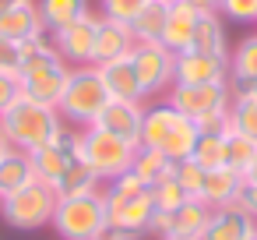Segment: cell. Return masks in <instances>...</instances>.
<instances>
[{
    "instance_id": "cell-12",
    "label": "cell",
    "mask_w": 257,
    "mask_h": 240,
    "mask_svg": "<svg viewBox=\"0 0 257 240\" xmlns=\"http://www.w3.org/2000/svg\"><path fill=\"white\" fill-rule=\"evenodd\" d=\"M229 57H208L197 50L173 53V85H225Z\"/></svg>"
},
{
    "instance_id": "cell-20",
    "label": "cell",
    "mask_w": 257,
    "mask_h": 240,
    "mask_svg": "<svg viewBox=\"0 0 257 240\" xmlns=\"http://www.w3.org/2000/svg\"><path fill=\"white\" fill-rule=\"evenodd\" d=\"M180 120V110H173L166 99H159V103H148L145 106V117H141V145L145 148H162V141L169 138V131H173V124Z\"/></svg>"
},
{
    "instance_id": "cell-44",
    "label": "cell",
    "mask_w": 257,
    "mask_h": 240,
    "mask_svg": "<svg viewBox=\"0 0 257 240\" xmlns=\"http://www.w3.org/2000/svg\"><path fill=\"white\" fill-rule=\"evenodd\" d=\"M22 4H32V0H0V15H8V11H15Z\"/></svg>"
},
{
    "instance_id": "cell-46",
    "label": "cell",
    "mask_w": 257,
    "mask_h": 240,
    "mask_svg": "<svg viewBox=\"0 0 257 240\" xmlns=\"http://www.w3.org/2000/svg\"><path fill=\"white\" fill-rule=\"evenodd\" d=\"M243 180H253V184H257V152H253V159H250V166H246Z\"/></svg>"
},
{
    "instance_id": "cell-3",
    "label": "cell",
    "mask_w": 257,
    "mask_h": 240,
    "mask_svg": "<svg viewBox=\"0 0 257 240\" xmlns=\"http://www.w3.org/2000/svg\"><path fill=\"white\" fill-rule=\"evenodd\" d=\"M64 127L57 106L36 103L29 96H18L4 113H0V131L8 134V141L18 152H36L39 145H46L57 131Z\"/></svg>"
},
{
    "instance_id": "cell-32",
    "label": "cell",
    "mask_w": 257,
    "mask_h": 240,
    "mask_svg": "<svg viewBox=\"0 0 257 240\" xmlns=\"http://www.w3.org/2000/svg\"><path fill=\"white\" fill-rule=\"evenodd\" d=\"M152 198H155V208H159V212H176L190 194H187V191H183V184L169 173V177H162V180H155V184H152Z\"/></svg>"
},
{
    "instance_id": "cell-9",
    "label": "cell",
    "mask_w": 257,
    "mask_h": 240,
    "mask_svg": "<svg viewBox=\"0 0 257 240\" xmlns=\"http://www.w3.org/2000/svg\"><path fill=\"white\" fill-rule=\"evenodd\" d=\"M32 155V166H36V177L43 180V184H57V177L81 155V138H78V127H71V124H64L46 145H39L36 152H29Z\"/></svg>"
},
{
    "instance_id": "cell-21",
    "label": "cell",
    "mask_w": 257,
    "mask_h": 240,
    "mask_svg": "<svg viewBox=\"0 0 257 240\" xmlns=\"http://www.w3.org/2000/svg\"><path fill=\"white\" fill-rule=\"evenodd\" d=\"M190 50L197 53H208V57H229V36H225V18L218 11H204L197 18V29H194V43Z\"/></svg>"
},
{
    "instance_id": "cell-36",
    "label": "cell",
    "mask_w": 257,
    "mask_h": 240,
    "mask_svg": "<svg viewBox=\"0 0 257 240\" xmlns=\"http://www.w3.org/2000/svg\"><path fill=\"white\" fill-rule=\"evenodd\" d=\"M218 15H222L225 22L253 25V22H257V0H218Z\"/></svg>"
},
{
    "instance_id": "cell-19",
    "label": "cell",
    "mask_w": 257,
    "mask_h": 240,
    "mask_svg": "<svg viewBox=\"0 0 257 240\" xmlns=\"http://www.w3.org/2000/svg\"><path fill=\"white\" fill-rule=\"evenodd\" d=\"M0 36L11 39V43H18V46L29 43V39H36V36H46V25L39 18L36 0H32V4L15 8V11H8V15H0Z\"/></svg>"
},
{
    "instance_id": "cell-42",
    "label": "cell",
    "mask_w": 257,
    "mask_h": 240,
    "mask_svg": "<svg viewBox=\"0 0 257 240\" xmlns=\"http://www.w3.org/2000/svg\"><path fill=\"white\" fill-rule=\"evenodd\" d=\"M180 4L194 8L197 15H204V11H218V0H180Z\"/></svg>"
},
{
    "instance_id": "cell-38",
    "label": "cell",
    "mask_w": 257,
    "mask_h": 240,
    "mask_svg": "<svg viewBox=\"0 0 257 240\" xmlns=\"http://www.w3.org/2000/svg\"><path fill=\"white\" fill-rule=\"evenodd\" d=\"M236 205L257 222V184L253 180H243V187H239V198H236Z\"/></svg>"
},
{
    "instance_id": "cell-40",
    "label": "cell",
    "mask_w": 257,
    "mask_h": 240,
    "mask_svg": "<svg viewBox=\"0 0 257 240\" xmlns=\"http://www.w3.org/2000/svg\"><path fill=\"white\" fill-rule=\"evenodd\" d=\"M148 236H155V240L173 236V212H155L152 215V226H148Z\"/></svg>"
},
{
    "instance_id": "cell-45",
    "label": "cell",
    "mask_w": 257,
    "mask_h": 240,
    "mask_svg": "<svg viewBox=\"0 0 257 240\" xmlns=\"http://www.w3.org/2000/svg\"><path fill=\"white\" fill-rule=\"evenodd\" d=\"M11 152H15V145L8 141V134H4V131H0V159H4V155H11Z\"/></svg>"
},
{
    "instance_id": "cell-33",
    "label": "cell",
    "mask_w": 257,
    "mask_h": 240,
    "mask_svg": "<svg viewBox=\"0 0 257 240\" xmlns=\"http://www.w3.org/2000/svg\"><path fill=\"white\" fill-rule=\"evenodd\" d=\"M253 152H257V145H253L250 138H243V134H236V131H225V166H229V170L246 173Z\"/></svg>"
},
{
    "instance_id": "cell-7",
    "label": "cell",
    "mask_w": 257,
    "mask_h": 240,
    "mask_svg": "<svg viewBox=\"0 0 257 240\" xmlns=\"http://www.w3.org/2000/svg\"><path fill=\"white\" fill-rule=\"evenodd\" d=\"M78 138H81V159L99 173V180H113L120 173H127L134 166V155L141 145L127 141V138H116L102 127H78Z\"/></svg>"
},
{
    "instance_id": "cell-8",
    "label": "cell",
    "mask_w": 257,
    "mask_h": 240,
    "mask_svg": "<svg viewBox=\"0 0 257 240\" xmlns=\"http://www.w3.org/2000/svg\"><path fill=\"white\" fill-rule=\"evenodd\" d=\"M131 64L138 74V85L145 92V99H159L169 92L173 85V53L162 43H138L131 50Z\"/></svg>"
},
{
    "instance_id": "cell-2",
    "label": "cell",
    "mask_w": 257,
    "mask_h": 240,
    "mask_svg": "<svg viewBox=\"0 0 257 240\" xmlns=\"http://www.w3.org/2000/svg\"><path fill=\"white\" fill-rule=\"evenodd\" d=\"M102 198H106V208H109V226L113 229H123L131 236H148V226H152V215L159 212L155 208V198H152V187L141 184V177L134 170L113 177L102 184Z\"/></svg>"
},
{
    "instance_id": "cell-31",
    "label": "cell",
    "mask_w": 257,
    "mask_h": 240,
    "mask_svg": "<svg viewBox=\"0 0 257 240\" xmlns=\"http://www.w3.org/2000/svg\"><path fill=\"white\" fill-rule=\"evenodd\" d=\"M229 131H236L257 145V103L253 99H232L229 103Z\"/></svg>"
},
{
    "instance_id": "cell-37",
    "label": "cell",
    "mask_w": 257,
    "mask_h": 240,
    "mask_svg": "<svg viewBox=\"0 0 257 240\" xmlns=\"http://www.w3.org/2000/svg\"><path fill=\"white\" fill-rule=\"evenodd\" d=\"M18 67H22V46L0 36V74H15L18 78Z\"/></svg>"
},
{
    "instance_id": "cell-39",
    "label": "cell",
    "mask_w": 257,
    "mask_h": 240,
    "mask_svg": "<svg viewBox=\"0 0 257 240\" xmlns=\"http://www.w3.org/2000/svg\"><path fill=\"white\" fill-rule=\"evenodd\" d=\"M18 96H22L18 78H15V74H0V113H4V110H8Z\"/></svg>"
},
{
    "instance_id": "cell-16",
    "label": "cell",
    "mask_w": 257,
    "mask_h": 240,
    "mask_svg": "<svg viewBox=\"0 0 257 240\" xmlns=\"http://www.w3.org/2000/svg\"><path fill=\"white\" fill-rule=\"evenodd\" d=\"M239 187H243V173L229 170V166H215V170H204V184H201V201L211 205V208H222V205H236L239 198Z\"/></svg>"
},
{
    "instance_id": "cell-1",
    "label": "cell",
    "mask_w": 257,
    "mask_h": 240,
    "mask_svg": "<svg viewBox=\"0 0 257 240\" xmlns=\"http://www.w3.org/2000/svg\"><path fill=\"white\" fill-rule=\"evenodd\" d=\"M67 74H71V64L57 53L50 32L22 43V67H18L22 96H29L36 103H46V106H57Z\"/></svg>"
},
{
    "instance_id": "cell-4",
    "label": "cell",
    "mask_w": 257,
    "mask_h": 240,
    "mask_svg": "<svg viewBox=\"0 0 257 240\" xmlns=\"http://www.w3.org/2000/svg\"><path fill=\"white\" fill-rule=\"evenodd\" d=\"M106 103H109V92L99 78V67L85 64V67H71V74L64 82V92L57 99V113L71 127H92Z\"/></svg>"
},
{
    "instance_id": "cell-48",
    "label": "cell",
    "mask_w": 257,
    "mask_h": 240,
    "mask_svg": "<svg viewBox=\"0 0 257 240\" xmlns=\"http://www.w3.org/2000/svg\"><path fill=\"white\" fill-rule=\"evenodd\" d=\"M166 240H183V236H166Z\"/></svg>"
},
{
    "instance_id": "cell-34",
    "label": "cell",
    "mask_w": 257,
    "mask_h": 240,
    "mask_svg": "<svg viewBox=\"0 0 257 240\" xmlns=\"http://www.w3.org/2000/svg\"><path fill=\"white\" fill-rule=\"evenodd\" d=\"M148 4V0H99V15L102 18H113V22H123V25H131L138 15H141V8Z\"/></svg>"
},
{
    "instance_id": "cell-15",
    "label": "cell",
    "mask_w": 257,
    "mask_h": 240,
    "mask_svg": "<svg viewBox=\"0 0 257 240\" xmlns=\"http://www.w3.org/2000/svg\"><path fill=\"white\" fill-rule=\"evenodd\" d=\"M99 67V78L109 92V99H131V103H145V92L138 85V74H134V64L131 57H120V60H106V64H95Z\"/></svg>"
},
{
    "instance_id": "cell-23",
    "label": "cell",
    "mask_w": 257,
    "mask_h": 240,
    "mask_svg": "<svg viewBox=\"0 0 257 240\" xmlns=\"http://www.w3.org/2000/svg\"><path fill=\"white\" fill-rule=\"evenodd\" d=\"M169 4H173V0H148V4L141 8V15L131 22L134 43H162L166 18H169Z\"/></svg>"
},
{
    "instance_id": "cell-26",
    "label": "cell",
    "mask_w": 257,
    "mask_h": 240,
    "mask_svg": "<svg viewBox=\"0 0 257 240\" xmlns=\"http://www.w3.org/2000/svg\"><path fill=\"white\" fill-rule=\"evenodd\" d=\"M102 187V180H99V173L78 155L60 177H57V184H53V191L60 194V198H71V194H88V191H99Z\"/></svg>"
},
{
    "instance_id": "cell-14",
    "label": "cell",
    "mask_w": 257,
    "mask_h": 240,
    "mask_svg": "<svg viewBox=\"0 0 257 240\" xmlns=\"http://www.w3.org/2000/svg\"><path fill=\"white\" fill-rule=\"evenodd\" d=\"M134 46H138V43H134L131 25H123V22H113V18H102V15H99V29H95V64L131 57V50H134Z\"/></svg>"
},
{
    "instance_id": "cell-22",
    "label": "cell",
    "mask_w": 257,
    "mask_h": 240,
    "mask_svg": "<svg viewBox=\"0 0 257 240\" xmlns=\"http://www.w3.org/2000/svg\"><path fill=\"white\" fill-rule=\"evenodd\" d=\"M208 219H211V205H204L201 198H187V201L173 212V236L201 240V236H204Z\"/></svg>"
},
{
    "instance_id": "cell-30",
    "label": "cell",
    "mask_w": 257,
    "mask_h": 240,
    "mask_svg": "<svg viewBox=\"0 0 257 240\" xmlns=\"http://www.w3.org/2000/svg\"><path fill=\"white\" fill-rule=\"evenodd\" d=\"M190 159H194L201 170L225 166V134H197V145H194Z\"/></svg>"
},
{
    "instance_id": "cell-35",
    "label": "cell",
    "mask_w": 257,
    "mask_h": 240,
    "mask_svg": "<svg viewBox=\"0 0 257 240\" xmlns=\"http://www.w3.org/2000/svg\"><path fill=\"white\" fill-rule=\"evenodd\" d=\"M173 177L183 184V191L190 194V198H201V184H204V170L187 155V159H180V163H173Z\"/></svg>"
},
{
    "instance_id": "cell-28",
    "label": "cell",
    "mask_w": 257,
    "mask_h": 240,
    "mask_svg": "<svg viewBox=\"0 0 257 240\" xmlns=\"http://www.w3.org/2000/svg\"><path fill=\"white\" fill-rule=\"evenodd\" d=\"M197 134H201V131H197V124H194L190 117H183V113H180V120L173 124V131H169V138L162 141V148H159V152H166L173 163H180V159H187V155L194 152Z\"/></svg>"
},
{
    "instance_id": "cell-10",
    "label": "cell",
    "mask_w": 257,
    "mask_h": 240,
    "mask_svg": "<svg viewBox=\"0 0 257 240\" xmlns=\"http://www.w3.org/2000/svg\"><path fill=\"white\" fill-rule=\"evenodd\" d=\"M166 103H169L173 110H180L183 117L201 120V117H208V113L229 110L232 92H229V82H225V85H169Z\"/></svg>"
},
{
    "instance_id": "cell-6",
    "label": "cell",
    "mask_w": 257,
    "mask_h": 240,
    "mask_svg": "<svg viewBox=\"0 0 257 240\" xmlns=\"http://www.w3.org/2000/svg\"><path fill=\"white\" fill-rule=\"evenodd\" d=\"M57 201H60V194L50 184L32 180L29 187L0 198V219L18 233H36V229H46L53 222Z\"/></svg>"
},
{
    "instance_id": "cell-29",
    "label": "cell",
    "mask_w": 257,
    "mask_h": 240,
    "mask_svg": "<svg viewBox=\"0 0 257 240\" xmlns=\"http://www.w3.org/2000/svg\"><path fill=\"white\" fill-rule=\"evenodd\" d=\"M138 177H141V184H155V180H162V177H169L173 173V159L166 155V152H159V148H138V155H134V166H131Z\"/></svg>"
},
{
    "instance_id": "cell-43",
    "label": "cell",
    "mask_w": 257,
    "mask_h": 240,
    "mask_svg": "<svg viewBox=\"0 0 257 240\" xmlns=\"http://www.w3.org/2000/svg\"><path fill=\"white\" fill-rule=\"evenodd\" d=\"M95 240H138V236H131V233H123V229H113V226H109V229H106V233H99Z\"/></svg>"
},
{
    "instance_id": "cell-18",
    "label": "cell",
    "mask_w": 257,
    "mask_h": 240,
    "mask_svg": "<svg viewBox=\"0 0 257 240\" xmlns=\"http://www.w3.org/2000/svg\"><path fill=\"white\" fill-rule=\"evenodd\" d=\"M197 18H201V15H197L194 8H187V4H180V0H173V4H169V18H166V32H162V46H166L169 53L190 50Z\"/></svg>"
},
{
    "instance_id": "cell-27",
    "label": "cell",
    "mask_w": 257,
    "mask_h": 240,
    "mask_svg": "<svg viewBox=\"0 0 257 240\" xmlns=\"http://www.w3.org/2000/svg\"><path fill=\"white\" fill-rule=\"evenodd\" d=\"M257 78V32L243 36L229 50V82H253Z\"/></svg>"
},
{
    "instance_id": "cell-41",
    "label": "cell",
    "mask_w": 257,
    "mask_h": 240,
    "mask_svg": "<svg viewBox=\"0 0 257 240\" xmlns=\"http://www.w3.org/2000/svg\"><path fill=\"white\" fill-rule=\"evenodd\" d=\"M229 92H232V99H253L257 103V78L253 82H229Z\"/></svg>"
},
{
    "instance_id": "cell-11",
    "label": "cell",
    "mask_w": 257,
    "mask_h": 240,
    "mask_svg": "<svg viewBox=\"0 0 257 240\" xmlns=\"http://www.w3.org/2000/svg\"><path fill=\"white\" fill-rule=\"evenodd\" d=\"M95 29H99V11H88L78 22L57 29L50 39L71 67H85V64H95Z\"/></svg>"
},
{
    "instance_id": "cell-17",
    "label": "cell",
    "mask_w": 257,
    "mask_h": 240,
    "mask_svg": "<svg viewBox=\"0 0 257 240\" xmlns=\"http://www.w3.org/2000/svg\"><path fill=\"white\" fill-rule=\"evenodd\" d=\"M253 226L257 222L239 205H222V208H211V219H208L201 240H243Z\"/></svg>"
},
{
    "instance_id": "cell-13",
    "label": "cell",
    "mask_w": 257,
    "mask_h": 240,
    "mask_svg": "<svg viewBox=\"0 0 257 240\" xmlns=\"http://www.w3.org/2000/svg\"><path fill=\"white\" fill-rule=\"evenodd\" d=\"M141 117H145V103H131V99H109L102 106V113L95 117L92 127H102L116 138H127L134 145H141Z\"/></svg>"
},
{
    "instance_id": "cell-25",
    "label": "cell",
    "mask_w": 257,
    "mask_h": 240,
    "mask_svg": "<svg viewBox=\"0 0 257 240\" xmlns=\"http://www.w3.org/2000/svg\"><path fill=\"white\" fill-rule=\"evenodd\" d=\"M36 8H39V18H43V25H46L50 36L92 11L88 0H36Z\"/></svg>"
},
{
    "instance_id": "cell-47",
    "label": "cell",
    "mask_w": 257,
    "mask_h": 240,
    "mask_svg": "<svg viewBox=\"0 0 257 240\" xmlns=\"http://www.w3.org/2000/svg\"><path fill=\"white\" fill-rule=\"evenodd\" d=\"M243 240H257V226H253V229H250V233H246Z\"/></svg>"
},
{
    "instance_id": "cell-24",
    "label": "cell",
    "mask_w": 257,
    "mask_h": 240,
    "mask_svg": "<svg viewBox=\"0 0 257 240\" xmlns=\"http://www.w3.org/2000/svg\"><path fill=\"white\" fill-rule=\"evenodd\" d=\"M32 180H39V177H36V166H32V155L29 152H18L15 148L11 155L0 159V198L29 187Z\"/></svg>"
},
{
    "instance_id": "cell-5",
    "label": "cell",
    "mask_w": 257,
    "mask_h": 240,
    "mask_svg": "<svg viewBox=\"0 0 257 240\" xmlns=\"http://www.w3.org/2000/svg\"><path fill=\"white\" fill-rule=\"evenodd\" d=\"M50 226L60 240H95L99 233H106L109 229V208H106L102 187L88 191V194L60 198Z\"/></svg>"
}]
</instances>
